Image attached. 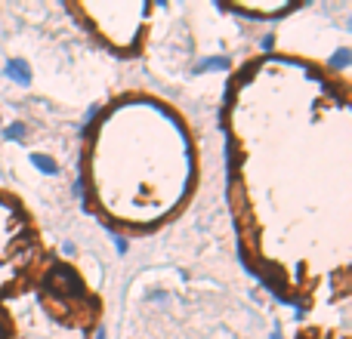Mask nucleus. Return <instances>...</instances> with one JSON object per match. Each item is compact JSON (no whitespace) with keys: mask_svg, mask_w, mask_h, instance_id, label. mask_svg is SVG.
I'll return each instance as SVG.
<instances>
[{"mask_svg":"<svg viewBox=\"0 0 352 339\" xmlns=\"http://www.w3.org/2000/svg\"><path fill=\"white\" fill-rule=\"evenodd\" d=\"M115 247H118V253H127V247H130V244H127V237H121V235H115Z\"/></svg>","mask_w":352,"mask_h":339,"instance_id":"1a4fd4ad","label":"nucleus"},{"mask_svg":"<svg viewBox=\"0 0 352 339\" xmlns=\"http://www.w3.org/2000/svg\"><path fill=\"white\" fill-rule=\"evenodd\" d=\"M3 74L19 86H31V78H34V74H31V65L25 59H6Z\"/></svg>","mask_w":352,"mask_h":339,"instance_id":"7ed1b4c3","label":"nucleus"},{"mask_svg":"<svg viewBox=\"0 0 352 339\" xmlns=\"http://www.w3.org/2000/svg\"><path fill=\"white\" fill-rule=\"evenodd\" d=\"M328 65H331V68H337V71H346V68L352 65V49L340 47V49H337V53L328 59Z\"/></svg>","mask_w":352,"mask_h":339,"instance_id":"423d86ee","label":"nucleus"},{"mask_svg":"<svg viewBox=\"0 0 352 339\" xmlns=\"http://www.w3.org/2000/svg\"><path fill=\"white\" fill-rule=\"evenodd\" d=\"M47 287L56 293V296H65V299L84 296V284H80V278L68 266H53L50 268L47 272Z\"/></svg>","mask_w":352,"mask_h":339,"instance_id":"f03ea898","label":"nucleus"},{"mask_svg":"<svg viewBox=\"0 0 352 339\" xmlns=\"http://www.w3.org/2000/svg\"><path fill=\"white\" fill-rule=\"evenodd\" d=\"M25 133H28V124L16 121V124H10V127L3 130V139H6V142H22Z\"/></svg>","mask_w":352,"mask_h":339,"instance_id":"0eeeda50","label":"nucleus"},{"mask_svg":"<svg viewBox=\"0 0 352 339\" xmlns=\"http://www.w3.org/2000/svg\"><path fill=\"white\" fill-rule=\"evenodd\" d=\"M207 71H229V59L226 56H207L195 65V74H207Z\"/></svg>","mask_w":352,"mask_h":339,"instance_id":"20e7f679","label":"nucleus"},{"mask_svg":"<svg viewBox=\"0 0 352 339\" xmlns=\"http://www.w3.org/2000/svg\"><path fill=\"white\" fill-rule=\"evenodd\" d=\"M72 188H74V198H78V200H87V182H84V176H78Z\"/></svg>","mask_w":352,"mask_h":339,"instance_id":"6e6552de","label":"nucleus"},{"mask_svg":"<svg viewBox=\"0 0 352 339\" xmlns=\"http://www.w3.org/2000/svg\"><path fill=\"white\" fill-rule=\"evenodd\" d=\"M96 339H109V336H105V330H102V327L96 330Z\"/></svg>","mask_w":352,"mask_h":339,"instance_id":"9b49d317","label":"nucleus"},{"mask_svg":"<svg viewBox=\"0 0 352 339\" xmlns=\"http://www.w3.org/2000/svg\"><path fill=\"white\" fill-rule=\"evenodd\" d=\"M269 339H281V334H278V330H272V336H269Z\"/></svg>","mask_w":352,"mask_h":339,"instance_id":"f8f14e48","label":"nucleus"},{"mask_svg":"<svg viewBox=\"0 0 352 339\" xmlns=\"http://www.w3.org/2000/svg\"><path fill=\"white\" fill-rule=\"evenodd\" d=\"M0 124H3V121H0Z\"/></svg>","mask_w":352,"mask_h":339,"instance_id":"ddd939ff","label":"nucleus"},{"mask_svg":"<svg viewBox=\"0 0 352 339\" xmlns=\"http://www.w3.org/2000/svg\"><path fill=\"white\" fill-rule=\"evenodd\" d=\"M25 231V222H22V213L12 200H3L0 198V256L12 253L16 250V237Z\"/></svg>","mask_w":352,"mask_h":339,"instance_id":"f257e3e1","label":"nucleus"},{"mask_svg":"<svg viewBox=\"0 0 352 339\" xmlns=\"http://www.w3.org/2000/svg\"><path fill=\"white\" fill-rule=\"evenodd\" d=\"M3 334H6V321H3V315H0V339H3Z\"/></svg>","mask_w":352,"mask_h":339,"instance_id":"9d476101","label":"nucleus"},{"mask_svg":"<svg viewBox=\"0 0 352 339\" xmlns=\"http://www.w3.org/2000/svg\"><path fill=\"white\" fill-rule=\"evenodd\" d=\"M31 164L41 170L43 176H56V173H59V164H56L53 158H47V154H37L34 152V154H31Z\"/></svg>","mask_w":352,"mask_h":339,"instance_id":"39448f33","label":"nucleus"}]
</instances>
